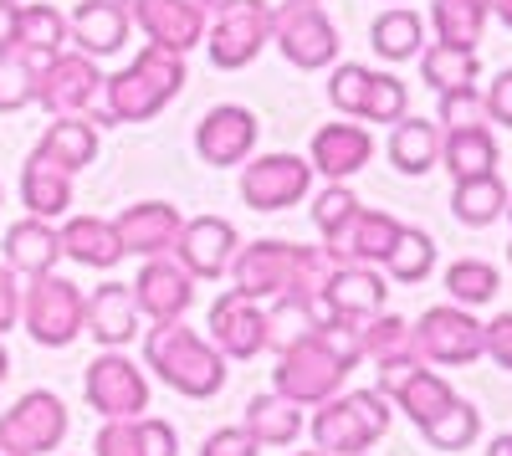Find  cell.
Segmentation results:
<instances>
[{
	"instance_id": "obj_2",
	"label": "cell",
	"mask_w": 512,
	"mask_h": 456,
	"mask_svg": "<svg viewBox=\"0 0 512 456\" xmlns=\"http://www.w3.org/2000/svg\"><path fill=\"white\" fill-rule=\"evenodd\" d=\"M185 52H169V47H139L134 62H128L123 72L103 77V108H93L88 118L98 123H149L159 118L169 103H175L185 93Z\"/></svg>"
},
{
	"instance_id": "obj_48",
	"label": "cell",
	"mask_w": 512,
	"mask_h": 456,
	"mask_svg": "<svg viewBox=\"0 0 512 456\" xmlns=\"http://www.w3.org/2000/svg\"><path fill=\"white\" fill-rule=\"evenodd\" d=\"M200 456H262V446H256L241 426H221V431H210Z\"/></svg>"
},
{
	"instance_id": "obj_18",
	"label": "cell",
	"mask_w": 512,
	"mask_h": 456,
	"mask_svg": "<svg viewBox=\"0 0 512 456\" xmlns=\"http://www.w3.org/2000/svg\"><path fill=\"white\" fill-rule=\"evenodd\" d=\"M154 47L169 52H195L205 41V6L200 0H118Z\"/></svg>"
},
{
	"instance_id": "obj_1",
	"label": "cell",
	"mask_w": 512,
	"mask_h": 456,
	"mask_svg": "<svg viewBox=\"0 0 512 456\" xmlns=\"http://www.w3.org/2000/svg\"><path fill=\"white\" fill-rule=\"evenodd\" d=\"M344 262L333 246H297V241H251V246H236L231 257V282L241 298H287V293H303V298H318L323 282L333 277V267Z\"/></svg>"
},
{
	"instance_id": "obj_59",
	"label": "cell",
	"mask_w": 512,
	"mask_h": 456,
	"mask_svg": "<svg viewBox=\"0 0 512 456\" xmlns=\"http://www.w3.org/2000/svg\"><path fill=\"white\" fill-rule=\"evenodd\" d=\"M507 221H512V200H507Z\"/></svg>"
},
{
	"instance_id": "obj_51",
	"label": "cell",
	"mask_w": 512,
	"mask_h": 456,
	"mask_svg": "<svg viewBox=\"0 0 512 456\" xmlns=\"http://www.w3.org/2000/svg\"><path fill=\"white\" fill-rule=\"evenodd\" d=\"M482 339H487V354L502 369H512V313H497L492 323H482Z\"/></svg>"
},
{
	"instance_id": "obj_3",
	"label": "cell",
	"mask_w": 512,
	"mask_h": 456,
	"mask_svg": "<svg viewBox=\"0 0 512 456\" xmlns=\"http://www.w3.org/2000/svg\"><path fill=\"white\" fill-rule=\"evenodd\" d=\"M144 369H154V380L185 400H210L226 390V354L185 318L144 328Z\"/></svg>"
},
{
	"instance_id": "obj_29",
	"label": "cell",
	"mask_w": 512,
	"mask_h": 456,
	"mask_svg": "<svg viewBox=\"0 0 512 456\" xmlns=\"http://www.w3.org/2000/svg\"><path fill=\"white\" fill-rule=\"evenodd\" d=\"M497 159H502V149H497V139H492L487 123H472V129H441V159H436V164H446L451 180L492 175Z\"/></svg>"
},
{
	"instance_id": "obj_61",
	"label": "cell",
	"mask_w": 512,
	"mask_h": 456,
	"mask_svg": "<svg viewBox=\"0 0 512 456\" xmlns=\"http://www.w3.org/2000/svg\"><path fill=\"white\" fill-rule=\"evenodd\" d=\"M507 262H512V246H507Z\"/></svg>"
},
{
	"instance_id": "obj_36",
	"label": "cell",
	"mask_w": 512,
	"mask_h": 456,
	"mask_svg": "<svg viewBox=\"0 0 512 456\" xmlns=\"http://www.w3.org/2000/svg\"><path fill=\"white\" fill-rule=\"evenodd\" d=\"M318 323H323V303L318 298H303V293L272 298V308H267V349L282 354L292 344H303Z\"/></svg>"
},
{
	"instance_id": "obj_9",
	"label": "cell",
	"mask_w": 512,
	"mask_h": 456,
	"mask_svg": "<svg viewBox=\"0 0 512 456\" xmlns=\"http://www.w3.org/2000/svg\"><path fill=\"white\" fill-rule=\"evenodd\" d=\"M344 380H349V369L323 349L318 328H313L303 344L282 349L277 354V369H272V390L287 395L292 405H323V400H333L338 390H344Z\"/></svg>"
},
{
	"instance_id": "obj_44",
	"label": "cell",
	"mask_w": 512,
	"mask_h": 456,
	"mask_svg": "<svg viewBox=\"0 0 512 456\" xmlns=\"http://www.w3.org/2000/svg\"><path fill=\"white\" fill-rule=\"evenodd\" d=\"M359 344H364V359H395V354H415V334L410 323L395 318V313H374L359 323Z\"/></svg>"
},
{
	"instance_id": "obj_10",
	"label": "cell",
	"mask_w": 512,
	"mask_h": 456,
	"mask_svg": "<svg viewBox=\"0 0 512 456\" xmlns=\"http://www.w3.org/2000/svg\"><path fill=\"white\" fill-rule=\"evenodd\" d=\"M415 334V354L425 364H477L487 354V339H482V323L472 318V308H456V303H441V308H425L420 323H410Z\"/></svg>"
},
{
	"instance_id": "obj_58",
	"label": "cell",
	"mask_w": 512,
	"mask_h": 456,
	"mask_svg": "<svg viewBox=\"0 0 512 456\" xmlns=\"http://www.w3.org/2000/svg\"><path fill=\"white\" fill-rule=\"evenodd\" d=\"M297 456H323V451H297Z\"/></svg>"
},
{
	"instance_id": "obj_56",
	"label": "cell",
	"mask_w": 512,
	"mask_h": 456,
	"mask_svg": "<svg viewBox=\"0 0 512 456\" xmlns=\"http://www.w3.org/2000/svg\"><path fill=\"white\" fill-rule=\"evenodd\" d=\"M0 456H21V451H16V446H6V441H0Z\"/></svg>"
},
{
	"instance_id": "obj_19",
	"label": "cell",
	"mask_w": 512,
	"mask_h": 456,
	"mask_svg": "<svg viewBox=\"0 0 512 456\" xmlns=\"http://www.w3.org/2000/svg\"><path fill=\"white\" fill-rule=\"evenodd\" d=\"M180 226H185V216H180V205H169V200H134V205H123V211L113 216L123 257H164V252H175Z\"/></svg>"
},
{
	"instance_id": "obj_45",
	"label": "cell",
	"mask_w": 512,
	"mask_h": 456,
	"mask_svg": "<svg viewBox=\"0 0 512 456\" xmlns=\"http://www.w3.org/2000/svg\"><path fill=\"white\" fill-rule=\"evenodd\" d=\"M410 113V93L395 72H369V88H364V103H359V118L364 123H400Z\"/></svg>"
},
{
	"instance_id": "obj_37",
	"label": "cell",
	"mask_w": 512,
	"mask_h": 456,
	"mask_svg": "<svg viewBox=\"0 0 512 456\" xmlns=\"http://www.w3.org/2000/svg\"><path fill=\"white\" fill-rule=\"evenodd\" d=\"M420 82L436 93H451V88H477L482 82V57L477 52H461V47H425L420 52Z\"/></svg>"
},
{
	"instance_id": "obj_6",
	"label": "cell",
	"mask_w": 512,
	"mask_h": 456,
	"mask_svg": "<svg viewBox=\"0 0 512 456\" xmlns=\"http://www.w3.org/2000/svg\"><path fill=\"white\" fill-rule=\"evenodd\" d=\"M267 41H272V6L267 0H221V6H210L200 47H205L210 67L236 72V67H251L262 57Z\"/></svg>"
},
{
	"instance_id": "obj_39",
	"label": "cell",
	"mask_w": 512,
	"mask_h": 456,
	"mask_svg": "<svg viewBox=\"0 0 512 456\" xmlns=\"http://www.w3.org/2000/svg\"><path fill=\"white\" fill-rule=\"evenodd\" d=\"M441 282H446V293H451L456 308H482V303H492V298L502 293V272H497L492 262H477V257L451 262V267L441 272Z\"/></svg>"
},
{
	"instance_id": "obj_35",
	"label": "cell",
	"mask_w": 512,
	"mask_h": 456,
	"mask_svg": "<svg viewBox=\"0 0 512 456\" xmlns=\"http://www.w3.org/2000/svg\"><path fill=\"white\" fill-rule=\"evenodd\" d=\"M369 41H374V52H379L384 62H410V57L425 52V21H420V11H410V6H390L384 16H374Z\"/></svg>"
},
{
	"instance_id": "obj_14",
	"label": "cell",
	"mask_w": 512,
	"mask_h": 456,
	"mask_svg": "<svg viewBox=\"0 0 512 456\" xmlns=\"http://www.w3.org/2000/svg\"><path fill=\"white\" fill-rule=\"evenodd\" d=\"M128 293H134L139 318H149V323H175V318H185V313L195 308V277L164 252V257H144L139 277L128 282Z\"/></svg>"
},
{
	"instance_id": "obj_42",
	"label": "cell",
	"mask_w": 512,
	"mask_h": 456,
	"mask_svg": "<svg viewBox=\"0 0 512 456\" xmlns=\"http://www.w3.org/2000/svg\"><path fill=\"white\" fill-rule=\"evenodd\" d=\"M384 272H390L395 282H405V287L425 282V277L436 272V241L425 236V231H410L405 226V236L395 241V252L384 257Z\"/></svg>"
},
{
	"instance_id": "obj_33",
	"label": "cell",
	"mask_w": 512,
	"mask_h": 456,
	"mask_svg": "<svg viewBox=\"0 0 512 456\" xmlns=\"http://www.w3.org/2000/svg\"><path fill=\"white\" fill-rule=\"evenodd\" d=\"M507 200H512V190H507V180L492 170V175H477V180H456V190H451V216L461 221V226H492V221H502L507 216Z\"/></svg>"
},
{
	"instance_id": "obj_43",
	"label": "cell",
	"mask_w": 512,
	"mask_h": 456,
	"mask_svg": "<svg viewBox=\"0 0 512 456\" xmlns=\"http://www.w3.org/2000/svg\"><path fill=\"white\" fill-rule=\"evenodd\" d=\"M36 62L31 52L11 47V52H0V113H21L36 103Z\"/></svg>"
},
{
	"instance_id": "obj_49",
	"label": "cell",
	"mask_w": 512,
	"mask_h": 456,
	"mask_svg": "<svg viewBox=\"0 0 512 456\" xmlns=\"http://www.w3.org/2000/svg\"><path fill=\"white\" fill-rule=\"evenodd\" d=\"M482 103H487V118L502 123V129H512V67H502L487 88H482Z\"/></svg>"
},
{
	"instance_id": "obj_54",
	"label": "cell",
	"mask_w": 512,
	"mask_h": 456,
	"mask_svg": "<svg viewBox=\"0 0 512 456\" xmlns=\"http://www.w3.org/2000/svg\"><path fill=\"white\" fill-rule=\"evenodd\" d=\"M487 456H512V431H507V436H497V441H492V451H487Z\"/></svg>"
},
{
	"instance_id": "obj_31",
	"label": "cell",
	"mask_w": 512,
	"mask_h": 456,
	"mask_svg": "<svg viewBox=\"0 0 512 456\" xmlns=\"http://www.w3.org/2000/svg\"><path fill=\"white\" fill-rule=\"evenodd\" d=\"M436 159H441V129L431 118H400L395 123V134H390V164L400 175H431L436 170Z\"/></svg>"
},
{
	"instance_id": "obj_21",
	"label": "cell",
	"mask_w": 512,
	"mask_h": 456,
	"mask_svg": "<svg viewBox=\"0 0 512 456\" xmlns=\"http://www.w3.org/2000/svg\"><path fill=\"white\" fill-rule=\"evenodd\" d=\"M369 159H374V134L364 129V123H323V129L313 134V144H308V164L323 180L349 185Z\"/></svg>"
},
{
	"instance_id": "obj_47",
	"label": "cell",
	"mask_w": 512,
	"mask_h": 456,
	"mask_svg": "<svg viewBox=\"0 0 512 456\" xmlns=\"http://www.w3.org/2000/svg\"><path fill=\"white\" fill-rule=\"evenodd\" d=\"M436 98H441L436 129H472V123H487L482 88H451V93H436Z\"/></svg>"
},
{
	"instance_id": "obj_22",
	"label": "cell",
	"mask_w": 512,
	"mask_h": 456,
	"mask_svg": "<svg viewBox=\"0 0 512 456\" xmlns=\"http://www.w3.org/2000/svg\"><path fill=\"white\" fill-rule=\"evenodd\" d=\"M139 308H134V293L123 282H98L88 293V313H82V334L103 349H128L144 328H139Z\"/></svg>"
},
{
	"instance_id": "obj_11",
	"label": "cell",
	"mask_w": 512,
	"mask_h": 456,
	"mask_svg": "<svg viewBox=\"0 0 512 456\" xmlns=\"http://www.w3.org/2000/svg\"><path fill=\"white\" fill-rule=\"evenodd\" d=\"M82 395H88V405L98 410L103 421H134L149 410V380L144 369L128 359L123 349H103L88 375H82Z\"/></svg>"
},
{
	"instance_id": "obj_12",
	"label": "cell",
	"mask_w": 512,
	"mask_h": 456,
	"mask_svg": "<svg viewBox=\"0 0 512 456\" xmlns=\"http://www.w3.org/2000/svg\"><path fill=\"white\" fill-rule=\"evenodd\" d=\"M313 195V164L303 154H256L241 170V200L251 211H287Z\"/></svg>"
},
{
	"instance_id": "obj_46",
	"label": "cell",
	"mask_w": 512,
	"mask_h": 456,
	"mask_svg": "<svg viewBox=\"0 0 512 456\" xmlns=\"http://www.w3.org/2000/svg\"><path fill=\"white\" fill-rule=\"evenodd\" d=\"M364 88H369V67L364 62H333V72H328V103L344 118H359Z\"/></svg>"
},
{
	"instance_id": "obj_52",
	"label": "cell",
	"mask_w": 512,
	"mask_h": 456,
	"mask_svg": "<svg viewBox=\"0 0 512 456\" xmlns=\"http://www.w3.org/2000/svg\"><path fill=\"white\" fill-rule=\"evenodd\" d=\"M16 31H21V0H0V52L16 47Z\"/></svg>"
},
{
	"instance_id": "obj_28",
	"label": "cell",
	"mask_w": 512,
	"mask_h": 456,
	"mask_svg": "<svg viewBox=\"0 0 512 456\" xmlns=\"http://www.w3.org/2000/svg\"><path fill=\"white\" fill-rule=\"evenodd\" d=\"M98 144H103L98 139V123L82 118V113H67V118H52L47 123V134L36 139V154L62 164L67 175H77V170H88V164L98 159Z\"/></svg>"
},
{
	"instance_id": "obj_15",
	"label": "cell",
	"mask_w": 512,
	"mask_h": 456,
	"mask_svg": "<svg viewBox=\"0 0 512 456\" xmlns=\"http://www.w3.org/2000/svg\"><path fill=\"white\" fill-rule=\"evenodd\" d=\"M236 246H241V236H236V226L226 216H190L180 226L175 252H169V257H175L195 282H221L231 272Z\"/></svg>"
},
{
	"instance_id": "obj_7",
	"label": "cell",
	"mask_w": 512,
	"mask_h": 456,
	"mask_svg": "<svg viewBox=\"0 0 512 456\" xmlns=\"http://www.w3.org/2000/svg\"><path fill=\"white\" fill-rule=\"evenodd\" d=\"M272 47L297 67V72H323L338 62V26L328 21L323 6L313 0H287V6H272Z\"/></svg>"
},
{
	"instance_id": "obj_32",
	"label": "cell",
	"mask_w": 512,
	"mask_h": 456,
	"mask_svg": "<svg viewBox=\"0 0 512 456\" xmlns=\"http://www.w3.org/2000/svg\"><path fill=\"white\" fill-rule=\"evenodd\" d=\"M487 0H431V31L441 47H461V52H477V41L487 36Z\"/></svg>"
},
{
	"instance_id": "obj_57",
	"label": "cell",
	"mask_w": 512,
	"mask_h": 456,
	"mask_svg": "<svg viewBox=\"0 0 512 456\" xmlns=\"http://www.w3.org/2000/svg\"><path fill=\"white\" fill-rule=\"evenodd\" d=\"M200 6H205V11H210V6H221V0H200Z\"/></svg>"
},
{
	"instance_id": "obj_34",
	"label": "cell",
	"mask_w": 512,
	"mask_h": 456,
	"mask_svg": "<svg viewBox=\"0 0 512 456\" xmlns=\"http://www.w3.org/2000/svg\"><path fill=\"white\" fill-rule=\"evenodd\" d=\"M405 236V226L390 211H359V221L344 236V262H364V267H384V257L395 252V241Z\"/></svg>"
},
{
	"instance_id": "obj_16",
	"label": "cell",
	"mask_w": 512,
	"mask_h": 456,
	"mask_svg": "<svg viewBox=\"0 0 512 456\" xmlns=\"http://www.w3.org/2000/svg\"><path fill=\"white\" fill-rule=\"evenodd\" d=\"M210 344H216L226 359H256V354H267V308L256 303V298H241L236 287H226V293L210 303Z\"/></svg>"
},
{
	"instance_id": "obj_55",
	"label": "cell",
	"mask_w": 512,
	"mask_h": 456,
	"mask_svg": "<svg viewBox=\"0 0 512 456\" xmlns=\"http://www.w3.org/2000/svg\"><path fill=\"white\" fill-rule=\"evenodd\" d=\"M6 375H11V354H6V344H0V385H6Z\"/></svg>"
},
{
	"instance_id": "obj_26",
	"label": "cell",
	"mask_w": 512,
	"mask_h": 456,
	"mask_svg": "<svg viewBox=\"0 0 512 456\" xmlns=\"http://www.w3.org/2000/svg\"><path fill=\"white\" fill-rule=\"evenodd\" d=\"M72 180H77V175H67L62 164L41 159V154L31 149L26 164H21V205H26V216H36V221H62V216L72 211Z\"/></svg>"
},
{
	"instance_id": "obj_30",
	"label": "cell",
	"mask_w": 512,
	"mask_h": 456,
	"mask_svg": "<svg viewBox=\"0 0 512 456\" xmlns=\"http://www.w3.org/2000/svg\"><path fill=\"white\" fill-rule=\"evenodd\" d=\"M241 431L256 441V446H292L297 436L308 431V421H303V405H292L287 395H256V400H246V421H241Z\"/></svg>"
},
{
	"instance_id": "obj_5",
	"label": "cell",
	"mask_w": 512,
	"mask_h": 456,
	"mask_svg": "<svg viewBox=\"0 0 512 456\" xmlns=\"http://www.w3.org/2000/svg\"><path fill=\"white\" fill-rule=\"evenodd\" d=\"M82 313H88V298L72 277H57V272H41V277H26L21 287V323L26 334L41 344V349H67L82 339Z\"/></svg>"
},
{
	"instance_id": "obj_8",
	"label": "cell",
	"mask_w": 512,
	"mask_h": 456,
	"mask_svg": "<svg viewBox=\"0 0 512 456\" xmlns=\"http://www.w3.org/2000/svg\"><path fill=\"white\" fill-rule=\"evenodd\" d=\"M103 98V67L98 57H82L77 47H62L52 57L36 62V103L47 108L52 118L82 113L88 118Z\"/></svg>"
},
{
	"instance_id": "obj_53",
	"label": "cell",
	"mask_w": 512,
	"mask_h": 456,
	"mask_svg": "<svg viewBox=\"0 0 512 456\" xmlns=\"http://www.w3.org/2000/svg\"><path fill=\"white\" fill-rule=\"evenodd\" d=\"M487 11H492V16H497V21L512 31V0H487Z\"/></svg>"
},
{
	"instance_id": "obj_41",
	"label": "cell",
	"mask_w": 512,
	"mask_h": 456,
	"mask_svg": "<svg viewBox=\"0 0 512 456\" xmlns=\"http://www.w3.org/2000/svg\"><path fill=\"white\" fill-rule=\"evenodd\" d=\"M420 436L431 441L436 451H466V446H477V436H482V416H477V405L451 400L436 421L420 426Z\"/></svg>"
},
{
	"instance_id": "obj_25",
	"label": "cell",
	"mask_w": 512,
	"mask_h": 456,
	"mask_svg": "<svg viewBox=\"0 0 512 456\" xmlns=\"http://www.w3.org/2000/svg\"><path fill=\"white\" fill-rule=\"evenodd\" d=\"M0 257H6V267L16 277H41V272H57L62 262V241H57V226L52 221H16L6 226V241H0Z\"/></svg>"
},
{
	"instance_id": "obj_62",
	"label": "cell",
	"mask_w": 512,
	"mask_h": 456,
	"mask_svg": "<svg viewBox=\"0 0 512 456\" xmlns=\"http://www.w3.org/2000/svg\"><path fill=\"white\" fill-rule=\"evenodd\" d=\"M313 6H318V0H313Z\"/></svg>"
},
{
	"instance_id": "obj_50",
	"label": "cell",
	"mask_w": 512,
	"mask_h": 456,
	"mask_svg": "<svg viewBox=\"0 0 512 456\" xmlns=\"http://www.w3.org/2000/svg\"><path fill=\"white\" fill-rule=\"evenodd\" d=\"M21 323V277L0 262V339Z\"/></svg>"
},
{
	"instance_id": "obj_13",
	"label": "cell",
	"mask_w": 512,
	"mask_h": 456,
	"mask_svg": "<svg viewBox=\"0 0 512 456\" xmlns=\"http://www.w3.org/2000/svg\"><path fill=\"white\" fill-rule=\"evenodd\" d=\"M0 441L21 456H47L67 441V405L52 390H26L6 416H0Z\"/></svg>"
},
{
	"instance_id": "obj_60",
	"label": "cell",
	"mask_w": 512,
	"mask_h": 456,
	"mask_svg": "<svg viewBox=\"0 0 512 456\" xmlns=\"http://www.w3.org/2000/svg\"><path fill=\"white\" fill-rule=\"evenodd\" d=\"M0 205H6V190H0Z\"/></svg>"
},
{
	"instance_id": "obj_4",
	"label": "cell",
	"mask_w": 512,
	"mask_h": 456,
	"mask_svg": "<svg viewBox=\"0 0 512 456\" xmlns=\"http://www.w3.org/2000/svg\"><path fill=\"white\" fill-rule=\"evenodd\" d=\"M395 410L390 400H384L379 390H349V395H333L313 410V446L323 456H364L384 431H390Z\"/></svg>"
},
{
	"instance_id": "obj_17",
	"label": "cell",
	"mask_w": 512,
	"mask_h": 456,
	"mask_svg": "<svg viewBox=\"0 0 512 456\" xmlns=\"http://www.w3.org/2000/svg\"><path fill=\"white\" fill-rule=\"evenodd\" d=\"M256 139H262V123H256L251 108L241 103H221L210 108L200 123H195V154L216 170H231V164H246Z\"/></svg>"
},
{
	"instance_id": "obj_27",
	"label": "cell",
	"mask_w": 512,
	"mask_h": 456,
	"mask_svg": "<svg viewBox=\"0 0 512 456\" xmlns=\"http://www.w3.org/2000/svg\"><path fill=\"white\" fill-rule=\"evenodd\" d=\"M57 241H62V257H72L77 267H118L123 262V246H118V231L108 216H67L57 226Z\"/></svg>"
},
{
	"instance_id": "obj_40",
	"label": "cell",
	"mask_w": 512,
	"mask_h": 456,
	"mask_svg": "<svg viewBox=\"0 0 512 456\" xmlns=\"http://www.w3.org/2000/svg\"><path fill=\"white\" fill-rule=\"evenodd\" d=\"M16 47L31 52V57H52L67 47V16L57 6H47V0H31V6H21V31H16Z\"/></svg>"
},
{
	"instance_id": "obj_24",
	"label": "cell",
	"mask_w": 512,
	"mask_h": 456,
	"mask_svg": "<svg viewBox=\"0 0 512 456\" xmlns=\"http://www.w3.org/2000/svg\"><path fill=\"white\" fill-rule=\"evenodd\" d=\"M93 456H180V436L159 416H134V421H103Z\"/></svg>"
},
{
	"instance_id": "obj_23",
	"label": "cell",
	"mask_w": 512,
	"mask_h": 456,
	"mask_svg": "<svg viewBox=\"0 0 512 456\" xmlns=\"http://www.w3.org/2000/svg\"><path fill=\"white\" fill-rule=\"evenodd\" d=\"M128 36H134V21L118 0H77L67 16V41L82 57H113L128 47Z\"/></svg>"
},
{
	"instance_id": "obj_38",
	"label": "cell",
	"mask_w": 512,
	"mask_h": 456,
	"mask_svg": "<svg viewBox=\"0 0 512 456\" xmlns=\"http://www.w3.org/2000/svg\"><path fill=\"white\" fill-rule=\"evenodd\" d=\"M359 211H364V200L344 185V180H328L318 195H313V226L323 231V246H344V236H349V226L359 221ZM344 257V252H338Z\"/></svg>"
},
{
	"instance_id": "obj_20",
	"label": "cell",
	"mask_w": 512,
	"mask_h": 456,
	"mask_svg": "<svg viewBox=\"0 0 512 456\" xmlns=\"http://www.w3.org/2000/svg\"><path fill=\"white\" fill-rule=\"evenodd\" d=\"M384 298H390V287H384L379 267H364V262H338L333 277L323 282V293H318L323 313H333V318H354V323L384 313Z\"/></svg>"
}]
</instances>
